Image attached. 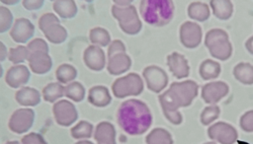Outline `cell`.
Wrapping results in <instances>:
<instances>
[{
  "mask_svg": "<svg viewBox=\"0 0 253 144\" xmlns=\"http://www.w3.org/2000/svg\"><path fill=\"white\" fill-rule=\"evenodd\" d=\"M118 122L126 133L140 135L150 127L152 114L145 103L129 99L121 104L118 109Z\"/></svg>",
  "mask_w": 253,
  "mask_h": 144,
  "instance_id": "1",
  "label": "cell"
},
{
  "mask_svg": "<svg viewBox=\"0 0 253 144\" xmlns=\"http://www.w3.org/2000/svg\"><path fill=\"white\" fill-rule=\"evenodd\" d=\"M198 94V85L191 80L175 82L159 96L163 111L178 110L181 107L189 106Z\"/></svg>",
  "mask_w": 253,
  "mask_h": 144,
  "instance_id": "2",
  "label": "cell"
},
{
  "mask_svg": "<svg viewBox=\"0 0 253 144\" xmlns=\"http://www.w3.org/2000/svg\"><path fill=\"white\" fill-rule=\"evenodd\" d=\"M139 11L147 24L161 27L171 21L174 14V4L169 0H147L140 3Z\"/></svg>",
  "mask_w": 253,
  "mask_h": 144,
  "instance_id": "3",
  "label": "cell"
},
{
  "mask_svg": "<svg viewBox=\"0 0 253 144\" xmlns=\"http://www.w3.org/2000/svg\"><path fill=\"white\" fill-rule=\"evenodd\" d=\"M143 90V82L136 73H129L117 79L112 85V91L115 97L123 99L129 96H137Z\"/></svg>",
  "mask_w": 253,
  "mask_h": 144,
  "instance_id": "4",
  "label": "cell"
},
{
  "mask_svg": "<svg viewBox=\"0 0 253 144\" xmlns=\"http://www.w3.org/2000/svg\"><path fill=\"white\" fill-rule=\"evenodd\" d=\"M113 15L120 22V27L128 35H134L141 29V23L138 19L135 8L130 5H123V7L113 6Z\"/></svg>",
  "mask_w": 253,
  "mask_h": 144,
  "instance_id": "5",
  "label": "cell"
},
{
  "mask_svg": "<svg viewBox=\"0 0 253 144\" xmlns=\"http://www.w3.org/2000/svg\"><path fill=\"white\" fill-rule=\"evenodd\" d=\"M35 112L32 108H19L13 112L9 119V128L11 131L22 134L27 132L33 125Z\"/></svg>",
  "mask_w": 253,
  "mask_h": 144,
  "instance_id": "6",
  "label": "cell"
},
{
  "mask_svg": "<svg viewBox=\"0 0 253 144\" xmlns=\"http://www.w3.org/2000/svg\"><path fill=\"white\" fill-rule=\"evenodd\" d=\"M53 115L56 122L62 126H69L75 122L78 113L74 105L67 100H60L53 105Z\"/></svg>",
  "mask_w": 253,
  "mask_h": 144,
  "instance_id": "7",
  "label": "cell"
},
{
  "mask_svg": "<svg viewBox=\"0 0 253 144\" xmlns=\"http://www.w3.org/2000/svg\"><path fill=\"white\" fill-rule=\"evenodd\" d=\"M143 78L147 88L155 93L161 92L168 83V77L165 71L155 65H150L143 70Z\"/></svg>",
  "mask_w": 253,
  "mask_h": 144,
  "instance_id": "8",
  "label": "cell"
},
{
  "mask_svg": "<svg viewBox=\"0 0 253 144\" xmlns=\"http://www.w3.org/2000/svg\"><path fill=\"white\" fill-rule=\"evenodd\" d=\"M180 40L187 48L197 47L202 40V29L194 22H185L180 27Z\"/></svg>",
  "mask_w": 253,
  "mask_h": 144,
  "instance_id": "9",
  "label": "cell"
},
{
  "mask_svg": "<svg viewBox=\"0 0 253 144\" xmlns=\"http://www.w3.org/2000/svg\"><path fill=\"white\" fill-rule=\"evenodd\" d=\"M209 136L221 144H233L237 139V132L233 126L225 122H217L209 128Z\"/></svg>",
  "mask_w": 253,
  "mask_h": 144,
  "instance_id": "10",
  "label": "cell"
},
{
  "mask_svg": "<svg viewBox=\"0 0 253 144\" xmlns=\"http://www.w3.org/2000/svg\"><path fill=\"white\" fill-rule=\"evenodd\" d=\"M31 73L27 66L22 64H15L6 73V83L12 88H20L28 83Z\"/></svg>",
  "mask_w": 253,
  "mask_h": 144,
  "instance_id": "11",
  "label": "cell"
},
{
  "mask_svg": "<svg viewBox=\"0 0 253 144\" xmlns=\"http://www.w3.org/2000/svg\"><path fill=\"white\" fill-rule=\"evenodd\" d=\"M228 93V86L221 81L211 82L203 87L202 97L208 104H214Z\"/></svg>",
  "mask_w": 253,
  "mask_h": 144,
  "instance_id": "12",
  "label": "cell"
},
{
  "mask_svg": "<svg viewBox=\"0 0 253 144\" xmlns=\"http://www.w3.org/2000/svg\"><path fill=\"white\" fill-rule=\"evenodd\" d=\"M28 60L31 70L36 74H45L52 66V61L49 55L44 51L30 52Z\"/></svg>",
  "mask_w": 253,
  "mask_h": 144,
  "instance_id": "13",
  "label": "cell"
},
{
  "mask_svg": "<svg viewBox=\"0 0 253 144\" xmlns=\"http://www.w3.org/2000/svg\"><path fill=\"white\" fill-rule=\"evenodd\" d=\"M84 62L86 66L92 70L100 71L106 65V58L103 49L99 46L91 45L84 52Z\"/></svg>",
  "mask_w": 253,
  "mask_h": 144,
  "instance_id": "14",
  "label": "cell"
},
{
  "mask_svg": "<svg viewBox=\"0 0 253 144\" xmlns=\"http://www.w3.org/2000/svg\"><path fill=\"white\" fill-rule=\"evenodd\" d=\"M34 34V26L33 24L24 18L18 19L12 30H11V37L14 38L17 42H26Z\"/></svg>",
  "mask_w": 253,
  "mask_h": 144,
  "instance_id": "15",
  "label": "cell"
},
{
  "mask_svg": "<svg viewBox=\"0 0 253 144\" xmlns=\"http://www.w3.org/2000/svg\"><path fill=\"white\" fill-rule=\"evenodd\" d=\"M167 63L172 74L178 78H185L189 75V65L186 58L178 52H173L167 57Z\"/></svg>",
  "mask_w": 253,
  "mask_h": 144,
  "instance_id": "16",
  "label": "cell"
},
{
  "mask_svg": "<svg viewBox=\"0 0 253 144\" xmlns=\"http://www.w3.org/2000/svg\"><path fill=\"white\" fill-rule=\"evenodd\" d=\"M94 138L98 144H116V129L108 121L97 124L94 130Z\"/></svg>",
  "mask_w": 253,
  "mask_h": 144,
  "instance_id": "17",
  "label": "cell"
},
{
  "mask_svg": "<svg viewBox=\"0 0 253 144\" xmlns=\"http://www.w3.org/2000/svg\"><path fill=\"white\" fill-rule=\"evenodd\" d=\"M131 65V60L125 52L116 53L109 57L108 61V71L112 75H120L126 72Z\"/></svg>",
  "mask_w": 253,
  "mask_h": 144,
  "instance_id": "18",
  "label": "cell"
},
{
  "mask_svg": "<svg viewBox=\"0 0 253 144\" xmlns=\"http://www.w3.org/2000/svg\"><path fill=\"white\" fill-rule=\"evenodd\" d=\"M16 101L23 107H35L41 102V94L31 87H23L17 91Z\"/></svg>",
  "mask_w": 253,
  "mask_h": 144,
  "instance_id": "19",
  "label": "cell"
},
{
  "mask_svg": "<svg viewBox=\"0 0 253 144\" xmlns=\"http://www.w3.org/2000/svg\"><path fill=\"white\" fill-rule=\"evenodd\" d=\"M111 94L105 86H95L88 92V101L95 107H106L111 103Z\"/></svg>",
  "mask_w": 253,
  "mask_h": 144,
  "instance_id": "20",
  "label": "cell"
},
{
  "mask_svg": "<svg viewBox=\"0 0 253 144\" xmlns=\"http://www.w3.org/2000/svg\"><path fill=\"white\" fill-rule=\"evenodd\" d=\"M211 54L220 60H226L230 57L232 52V46L229 39H221L208 47Z\"/></svg>",
  "mask_w": 253,
  "mask_h": 144,
  "instance_id": "21",
  "label": "cell"
},
{
  "mask_svg": "<svg viewBox=\"0 0 253 144\" xmlns=\"http://www.w3.org/2000/svg\"><path fill=\"white\" fill-rule=\"evenodd\" d=\"M188 15L196 21L204 22L210 17L209 6L203 2H193L188 7Z\"/></svg>",
  "mask_w": 253,
  "mask_h": 144,
  "instance_id": "22",
  "label": "cell"
},
{
  "mask_svg": "<svg viewBox=\"0 0 253 144\" xmlns=\"http://www.w3.org/2000/svg\"><path fill=\"white\" fill-rule=\"evenodd\" d=\"M234 77L243 84H253V66L249 63L241 62L233 69Z\"/></svg>",
  "mask_w": 253,
  "mask_h": 144,
  "instance_id": "23",
  "label": "cell"
},
{
  "mask_svg": "<svg viewBox=\"0 0 253 144\" xmlns=\"http://www.w3.org/2000/svg\"><path fill=\"white\" fill-rule=\"evenodd\" d=\"M211 7L213 15L220 20L229 19L233 11V6L230 1H211Z\"/></svg>",
  "mask_w": 253,
  "mask_h": 144,
  "instance_id": "24",
  "label": "cell"
},
{
  "mask_svg": "<svg viewBox=\"0 0 253 144\" xmlns=\"http://www.w3.org/2000/svg\"><path fill=\"white\" fill-rule=\"evenodd\" d=\"M63 95H64V87L59 82L49 83L42 89L43 100L49 103H53L59 100Z\"/></svg>",
  "mask_w": 253,
  "mask_h": 144,
  "instance_id": "25",
  "label": "cell"
},
{
  "mask_svg": "<svg viewBox=\"0 0 253 144\" xmlns=\"http://www.w3.org/2000/svg\"><path fill=\"white\" fill-rule=\"evenodd\" d=\"M146 144H173L171 134L163 128L153 129L145 138Z\"/></svg>",
  "mask_w": 253,
  "mask_h": 144,
  "instance_id": "26",
  "label": "cell"
},
{
  "mask_svg": "<svg viewBox=\"0 0 253 144\" xmlns=\"http://www.w3.org/2000/svg\"><path fill=\"white\" fill-rule=\"evenodd\" d=\"M220 72V65L211 59H207L200 66V74L203 79L211 80L216 78Z\"/></svg>",
  "mask_w": 253,
  "mask_h": 144,
  "instance_id": "27",
  "label": "cell"
},
{
  "mask_svg": "<svg viewBox=\"0 0 253 144\" xmlns=\"http://www.w3.org/2000/svg\"><path fill=\"white\" fill-rule=\"evenodd\" d=\"M93 130H94L93 125L90 122L86 120H81L71 128L70 132L73 138L84 140L92 136Z\"/></svg>",
  "mask_w": 253,
  "mask_h": 144,
  "instance_id": "28",
  "label": "cell"
},
{
  "mask_svg": "<svg viewBox=\"0 0 253 144\" xmlns=\"http://www.w3.org/2000/svg\"><path fill=\"white\" fill-rule=\"evenodd\" d=\"M55 76L60 84H69L76 78L77 70L70 64H62L56 69Z\"/></svg>",
  "mask_w": 253,
  "mask_h": 144,
  "instance_id": "29",
  "label": "cell"
},
{
  "mask_svg": "<svg viewBox=\"0 0 253 144\" xmlns=\"http://www.w3.org/2000/svg\"><path fill=\"white\" fill-rule=\"evenodd\" d=\"M64 95L71 101L81 102L85 98V88L81 83L73 81L64 87Z\"/></svg>",
  "mask_w": 253,
  "mask_h": 144,
  "instance_id": "30",
  "label": "cell"
},
{
  "mask_svg": "<svg viewBox=\"0 0 253 144\" xmlns=\"http://www.w3.org/2000/svg\"><path fill=\"white\" fill-rule=\"evenodd\" d=\"M43 33L45 34V36L53 43L62 42L66 38V36H67L65 29L63 27H61L59 25V23L51 25L50 27L45 29L43 31Z\"/></svg>",
  "mask_w": 253,
  "mask_h": 144,
  "instance_id": "31",
  "label": "cell"
},
{
  "mask_svg": "<svg viewBox=\"0 0 253 144\" xmlns=\"http://www.w3.org/2000/svg\"><path fill=\"white\" fill-rule=\"evenodd\" d=\"M55 12L62 18H71L76 14L77 8L73 1H56L53 4Z\"/></svg>",
  "mask_w": 253,
  "mask_h": 144,
  "instance_id": "32",
  "label": "cell"
},
{
  "mask_svg": "<svg viewBox=\"0 0 253 144\" xmlns=\"http://www.w3.org/2000/svg\"><path fill=\"white\" fill-rule=\"evenodd\" d=\"M29 55H30V51L28 47H25L23 45L15 48H11V50L8 53L9 60L14 64H18L25 61L26 59L29 58Z\"/></svg>",
  "mask_w": 253,
  "mask_h": 144,
  "instance_id": "33",
  "label": "cell"
},
{
  "mask_svg": "<svg viewBox=\"0 0 253 144\" xmlns=\"http://www.w3.org/2000/svg\"><path fill=\"white\" fill-rule=\"evenodd\" d=\"M90 39L95 44L107 45L110 42V35L102 28H95L90 32Z\"/></svg>",
  "mask_w": 253,
  "mask_h": 144,
  "instance_id": "34",
  "label": "cell"
},
{
  "mask_svg": "<svg viewBox=\"0 0 253 144\" xmlns=\"http://www.w3.org/2000/svg\"><path fill=\"white\" fill-rule=\"evenodd\" d=\"M227 38H228V35L226 34V32H224L221 29H212L207 33L206 38H205V44L207 47H209L218 40L227 39Z\"/></svg>",
  "mask_w": 253,
  "mask_h": 144,
  "instance_id": "35",
  "label": "cell"
},
{
  "mask_svg": "<svg viewBox=\"0 0 253 144\" xmlns=\"http://www.w3.org/2000/svg\"><path fill=\"white\" fill-rule=\"evenodd\" d=\"M218 115H219V108L217 106L211 105L204 108L201 114V121L203 124L207 125L212 122L214 119H216Z\"/></svg>",
  "mask_w": 253,
  "mask_h": 144,
  "instance_id": "36",
  "label": "cell"
},
{
  "mask_svg": "<svg viewBox=\"0 0 253 144\" xmlns=\"http://www.w3.org/2000/svg\"><path fill=\"white\" fill-rule=\"evenodd\" d=\"M13 21V15L11 12L5 8L0 6V33L7 31Z\"/></svg>",
  "mask_w": 253,
  "mask_h": 144,
  "instance_id": "37",
  "label": "cell"
},
{
  "mask_svg": "<svg viewBox=\"0 0 253 144\" xmlns=\"http://www.w3.org/2000/svg\"><path fill=\"white\" fill-rule=\"evenodd\" d=\"M21 144H46V142L41 134L32 132V133L25 135L22 138Z\"/></svg>",
  "mask_w": 253,
  "mask_h": 144,
  "instance_id": "38",
  "label": "cell"
},
{
  "mask_svg": "<svg viewBox=\"0 0 253 144\" xmlns=\"http://www.w3.org/2000/svg\"><path fill=\"white\" fill-rule=\"evenodd\" d=\"M57 23H58V20H57L56 16H54L53 14L47 13V14H44L41 17L39 25H40V29L43 32L45 29H47L51 25L57 24Z\"/></svg>",
  "mask_w": 253,
  "mask_h": 144,
  "instance_id": "39",
  "label": "cell"
},
{
  "mask_svg": "<svg viewBox=\"0 0 253 144\" xmlns=\"http://www.w3.org/2000/svg\"><path fill=\"white\" fill-rule=\"evenodd\" d=\"M240 126L245 131H253V110L247 111L242 115L240 119Z\"/></svg>",
  "mask_w": 253,
  "mask_h": 144,
  "instance_id": "40",
  "label": "cell"
},
{
  "mask_svg": "<svg viewBox=\"0 0 253 144\" xmlns=\"http://www.w3.org/2000/svg\"><path fill=\"white\" fill-rule=\"evenodd\" d=\"M28 49L30 52H34V51H44L47 52L48 51V46L45 43L44 40H42V38H36L34 40H32L28 46Z\"/></svg>",
  "mask_w": 253,
  "mask_h": 144,
  "instance_id": "41",
  "label": "cell"
},
{
  "mask_svg": "<svg viewBox=\"0 0 253 144\" xmlns=\"http://www.w3.org/2000/svg\"><path fill=\"white\" fill-rule=\"evenodd\" d=\"M166 118L173 124H180L182 122V115L178 110L173 111H163Z\"/></svg>",
  "mask_w": 253,
  "mask_h": 144,
  "instance_id": "42",
  "label": "cell"
},
{
  "mask_svg": "<svg viewBox=\"0 0 253 144\" xmlns=\"http://www.w3.org/2000/svg\"><path fill=\"white\" fill-rule=\"evenodd\" d=\"M120 52H125V45L121 42V40H114L109 47V57Z\"/></svg>",
  "mask_w": 253,
  "mask_h": 144,
  "instance_id": "43",
  "label": "cell"
},
{
  "mask_svg": "<svg viewBox=\"0 0 253 144\" xmlns=\"http://www.w3.org/2000/svg\"><path fill=\"white\" fill-rule=\"evenodd\" d=\"M23 5L30 10H35L42 5V1H24Z\"/></svg>",
  "mask_w": 253,
  "mask_h": 144,
  "instance_id": "44",
  "label": "cell"
},
{
  "mask_svg": "<svg viewBox=\"0 0 253 144\" xmlns=\"http://www.w3.org/2000/svg\"><path fill=\"white\" fill-rule=\"evenodd\" d=\"M7 54H8V52L6 50L5 45L0 41V61L4 60L6 58V56H7Z\"/></svg>",
  "mask_w": 253,
  "mask_h": 144,
  "instance_id": "45",
  "label": "cell"
},
{
  "mask_svg": "<svg viewBox=\"0 0 253 144\" xmlns=\"http://www.w3.org/2000/svg\"><path fill=\"white\" fill-rule=\"evenodd\" d=\"M245 46H246L247 50H248L251 54H253V36H250V37L247 39V41H246V43H245Z\"/></svg>",
  "mask_w": 253,
  "mask_h": 144,
  "instance_id": "46",
  "label": "cell"
},
{
  "mask_svg": "<svg viewBox=\"0 0 253 144\" xmlns=\"http://www.w3.org/2000/svg\"><path fill=\"white\" fill-rule=\"evenodd\" d=\"M75 144H93L91 141H88V140H86V139H84V140H80V141H78L77 143H75Z\"/></svg>",
  "mask_w": 253,
  "mask_h": 144,
  "instance_id": "47",
  "label": "cell"
},
{
  "mask_svg": "<svg viewBox=\"0 0 253 144\" xmlns=\"http://www.w3.org/2000/svg\"><path fill=\"white\" fill-rule=\"evenodd\" d=\"M5 144H21L19 141H16V140H13V141H8L6 142Z\"/></svg>",
  "mask_w": 253,
  "mask_h": 144,
  "instance_id": "48",
  "label": "cell"
},
{
  "mask_svg": "<svg viewBox=\"0 0 253 144\" xmlns=\"http://www.w3.org/2000/svg\"><path fill=\"white\" fill-rule=\"evenodd\" d=\"M3 75V70H2V67H1V65H0V77Z\"/></svg>",
  "mask_w": 253,
  "mask_h": 144,
  "instance_id": "49",
  "label": "cell"
},
{
  "mask_svg": "<svg viewBox=\"0 0 253 144\" xmlns=\"http://www.w3.org/2000/svg\"><path fill=\"white\" fill-rule=\"evenodd\" d=\"M206 144H215V143H213V142H209V143H206Z\"/></svg>",
  "mask_w": 253,
  "mask_h": 144,
  "instance_id": "50",
  "label": "cell"
}]
</instances>
